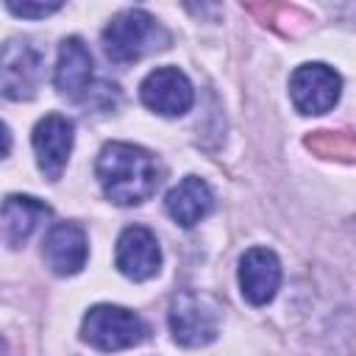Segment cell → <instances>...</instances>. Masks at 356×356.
<instances>
[{
	"mask_svg": "<svg viewBox=\"0 0 356 356\" xmlns=\"http://www.w3.org/2000/svg\"><path fill=\"white\" fill-rule=\"evenodd\" d=\"M95 172L103 186V195L117 206L145 203L156 195L161 184V164L156 161V156L131 142L103 145Z\"/></svg>",
	"mask_w": 356,
	"mask_h": 356,
	"instance_id": "6da1fadb",
	"label": "cell"
},
{
	"mask_svg": "<svg viewBox=\"0 0 356 356\" xmlns=\"http://www.w3.org/2000/svg\"><path fill=\"white\" fill-rule=\"evenodd\" d=\"M170 44L164 25L142 8H125L103 31V50L114 64H134L142 56Z\"/></svg>",
	"mask_w": 356,
	"mask_h": 356,
	"instance_id": "7a4b0ae2",
	"label": "cell"
},
{
	"mask_svg": "<svg viewBox=\"0 0 356 356\" xmlns=\"http://www.w3.org/2000/svg\"><path fill=\"white\" fill-rule=\"evenodd\" d=\"M147 325L145 320L122 306L111 303H97L83 314L81 323V337L97 350H125L134 348L145 339Z\"/></svg>",
	"mask_w": 356,
	"mask_h": 356,
	"instance_id": "3957f363",
	"label": "cell"
},
{
	"mask_svg": "<svg viewBox=\"0 0 356 356\" xmlns=\"http://www.w3.org/2000/svg\"><path fill=\"white\" fill-rule=\"evenodd\" d=\"M167 320H170L172 339L184 348H203V345L214 342L217 331H220L217 303L192 289H184L172 298Z\"/></svg>",
	"mask_w": 356,
	"mask_h": 356,
	"instance_id": "277c9868",
	"label": "cell"
},
{
	"mask_svg": "<svg viewBox=\"0 0 356 356\" xmlns=\"http://www.w3.org/2000/svg\"><path fill=\"white\" fill-rule=\"evenodd\" d=\"M42 50L28 39L0 44V95L8 100H31L42 81Z\"/></svg>",
	"mask_w": 356,
	"mask_h": 356,
	"instance_id": "5b68a950",
	"label": "cell"
},
{
	"mask_svg": "<svg viewBox=\"0 0 356 356\" xmlns=\"http://www.w3.org/2000/svg\"><path fill=\"white\" fill-rule=\"evenodd\" d=\"M342 78L325 64H300L289 78V95L300 114H325L339 100Z\"/></svg>",
	"mask_w": 356,
	"mask_h": 356,
	"instance_id": "8992f818",
	"label": "cell"
},
{
	"mask_svg": "<svg viewBox=\"0 0 356 356\" xmlns=\"http://www.w3.org/2000/svg\"><path fill=\"white\" fill-rule=\"evenodd\" d=\"M139 97L150 111L161 117H181L192 108L195 89L178 67H159L142 81Z\"/></svg>",
	"mask_w": 356,
	"mask_h": 356,
	"instance_id": "52a82bcc",
	"label": "cell"
},
{
	"mask_svg": "<svg viewBox=\"0 0 356 356\" xmlns=\"http://www.w3.org/2000/svg\"><path fill=\"white\" fill-rule=\"evenodd\" d=\"M117 270L131 281H147L161 267V248L150 228L128 225L117 239Z\"/></svg>",
	"mask_w": 356,
	"mask_h": 356,
	"instance_id": "ba28073f",
	"label": "cell"
},
{
	"mask_svg": "<svg viewBox=\"0 0 356 356\" xmlns=\"http://www.w3.org/2000/svg\"><path fill=\"white\" fill-rule=\"evenodd\" d=\"M31 142H33L36 164L44 172V178L58 181L72 150V122L61 114H47L36 122Z\"/></svg>",
	"mask_w": 356,
	"mask_h": 356,
	"instance_id": "9c48e42d",
	"label": "cell"
},
{
	"mask_svg": "<svg viewBox=\"0 0 356 356\" xmlns=\"http://www.w3.org/2000/svg\"><path fill=\"white\" fill-rule=\"evenodd\" d=\"M281 284V261L270 248H250L239 259V289L253 306H264L275 298Z\"/></svg>",
	"mask_w": 356,
	"mask_h": 356,
	"instance_id": "30bf717a",
	"label": "cell"
},
{
	"mask_svg": "<svg viewBox=\"0 0 356 356\" xmlns=\"http://www.w3.org/2000/svg\"><path fill=\"white\" fill-rule=\"evenodd\" d=\"M42 256L56 275L81 273V267L86 264V256H89L83 228H78L75 222H56L44 236Z\"/></svg>",
	"mask_w": 356,
	"mask_h": 356,
	"instance_id": "8fae6325",
	"label": "cell"
},
{
	"mask_svg": "<svg viewBox=\"0 0 356 356\" xmlns=\"http://www.w3.org/2000/svg\"><path fill=\"white\" fill-rule=\"evenodd\" d=\"M53 81H56V89L64 97H72V100H78L83 92H89V83H92V53L78 36H70V39L61 42Z\"/></svg>",
	"mask_w": 356,
	"mask_h": 356,
	"instance_id": "7c38bea8",
	"label": "cell"
},
{
	"mask_svg": "<svg viewBox=\"0 0 356 356\" xmlns=\"http://www.w3.org/2000/svg\"><path fill=\"white\" fill-rule=\"evenodd\" d=\"M211 206H214V195H211L209 184L197 175H186L178 186H172L167 192V200H164L167 214L184 228L197 225L211 211Z\"/></svg>",
	"mask_w": 356,
	"mask_h": 356,
	"instance_id": "4fadbf2b",
	"label": "cell"
},
{
	"mask_svg": "<svg viewBox=\"0 0 356 356\" xmlns=\"http://www.w3.org/2000/svg\"><path fill=\"white\" fill-rule=\"evenodd\" d=\"M50 217V206L31 195H8L0 206V220L6 231V242L11 248H19L31 239V234Z\"/></svg>",
	"mask_w": 356,
	"mask_h": 356,
	"instance_id": "5bb4252c",
	"label": "cell"
},
{
	"mask_svg": "<svg viewBox=\"0 0 356 356\" xmlns=\"http://www.w3.org/2000/svg\"><path fill=\"white\" fill-rule=\"evenodd\" d=\"M61 3H8V11L17 17H28V19H39L47 17L53 11H58Z\"/></svg>",
	"mask_w": 356,
	"mask_h": 356,
	"instance_id": "9a60e30c",
	"label": "cell"
},
{
	"mask_svg": "<svg viewBox=\"0 0 356 356\" xmlns=\"http://www.w3.org/2000/svg\"><path fill=\"white\" fill-rule=\"evenodd\" d=\"M11 150V134L6 128V122H0V159H6Z\"/></svg>",
	"mask_w": 356,
	"mask_h": 356,
	"instance_id": "2e32d148",
	"label": "cell"
},
{
	"mask_svg": "<svg viewBox=\"0 0 356 356\" xmlns=\"http://www.w3.org/2000/svg\"><path fill=\"white\" fill-rule=\"evenodd\" d=\"M0 356H6V339L0 337Z\"/></svg>",
	"mask_w": 356,
	"mask_h": 356,
	"instance_id": "e0dca14e",
	"label": "cell"
}]
</instances>
